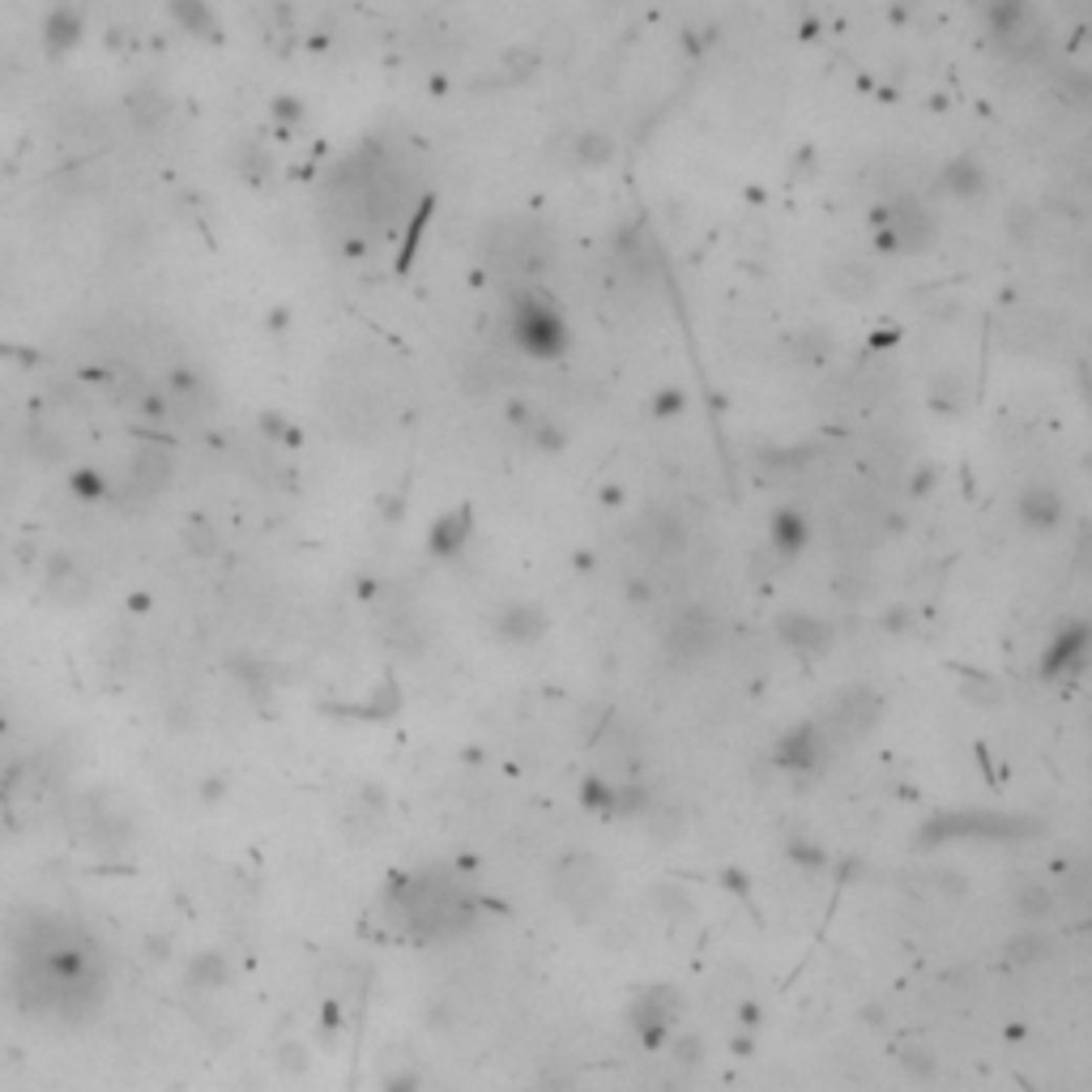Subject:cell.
<instances>
[{
	"instance_id": "5",
	"label": "cell",
	"mask_w": 1092,
	"mask_h": 1092,
	"mask_svg": "<svg viewBox=\"0 0 1092 1092\" xmlns=\"http://www.w3.org/2000/svg\"><path fill=\"white\" fill-rule=\"evenodd\" d=\"M982 184H986V175H982L978 163H969V158H960V163L947 167V188L960 192V197H969V192H978Z\"/></svg>"
},
{
	"instance_id": "2",
	"label": "cell",
	"mask_w": 1092,
	"mask_h": 1092,
	"mask_svg": "<svg viewBox=\"0 0 1092 1092\" xmlns=\"http://www.w3.org/2000/svg\"><path fill=\"white\" fill-rule=\"evenodd\" d=\"M517 338H521L526 350L547 355V350H559L563 325H559V316H555L551 307H542V303H521V307H517Z\"/></svg>"
},
{
	"instance_id": "1",
	"label": "cell",
	"mask_w": 1092,
	"mask_h": 1092,
	"mask_svg": "<svg viewBox=\"0 0 1092 1092\" xmlns=\"http://www.w3.org/2000/svg\"><path fill=\"white\" fill-rule=\"evenodd\" d=\"M990 35L1007 47V51H1015V56H1024V51H1033L1037 43H1042V26H1037V14L1024 5V0H994L990 5Z\"/></svg>"
},
{
	"instance_id": "3",
	"label": "cell",
	"mask_w": 1092,
	"mask_h": 1092,
	"mask_svg": "<svg viewBox=\"0 0 1092 1092\" xmlns=\"http://www.w3.org/2000/svg\"><path fill=\"white\" fill-rule=\"evenodd\" d=\"M167 9L179 22V30H188V35H197V39H218L222 35V26H218V18H214V9L206 5V0H167Z\"/></svg>"
},
{
	"instance_id": "4",
	"label": "cell",
	"mask_w": 1092,
	"mask_h": 1092,
	"mask_svg": "<svg viewBox=\"0 0 1092 1092\" xmlns=\"http://www.w3.org/2000/svg\"><path fill=\"white\" fill-rule=\"evenodd\" d=\"M78 35H82V18L73 9H51V18H47V47L51 51L73 47Z\"/></svg>"
}]
</instances>
